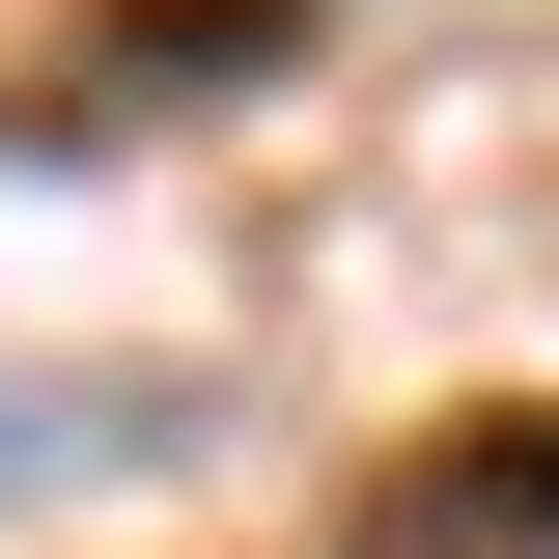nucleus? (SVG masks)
<instances>
[{"instance_id": "nucleus-2", "label": "nucleus", "mask_w": 559, "mask_h": 559, "mask_svg": "<svg viewBox=\"0 0 559 559\" xmlns=\"http://www.w3.org/2000/svg\"><path fill=\"white\" fill-rule=\"evenodd\" d=\"M336 559H559V419L476 392V419H419L392 476L336 503Z\"/></svg>"}, {"instance_id": "nucleus-3", "label": "nucleus", "mask_w": 559, "mask_h": 559, "mask_svg": "<svg viewBox=\"0 0 559 559\" xmlns=\"http://www.w3.org/2000/svg\"><path fill=\"white\" fill-rule=\"evenodd\" d=\"M112 448H168V392H0V476H112Z\"/></svg>"}, {"instance_id": "nucleus-1", "label": "nucleus", "mask_w": 559, "mask_h": 559, "mask_svg": "<svg viewBox=\"0 0 559 559\" xmlns=\"http://www.w3.org/2000/svg\"><path fill=\"white\" fill-rule=\"evenodd\" d=\"M224 84H308V0H84L0 112L28 140H168V112H224Z\"/></svg>"}]
</instances>
